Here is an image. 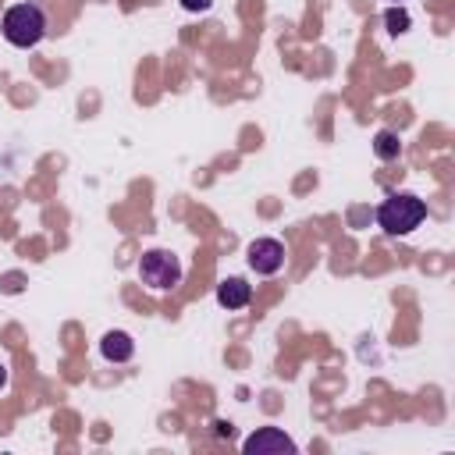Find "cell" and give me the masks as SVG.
<instances>
[{"instance_id":"52a82bcc","label":"cell","mask_w":455,"mask_h":455,"mask_svg":"<svg viewBox=\"0 0 455 455\" xmlns=\"http://www.w3.org/2000/svg\"><path fill=\"white\" fill-rule=\"evenodd\" d=\"M100 352H103L107 363H128L135 355V341L124 331H107L103 341H100Z\"/></svg>"},{"instance_id":"277c9868","label":"cell","mask_w":455,"mask_h":455,"mask_svg":"<svg viewBox=\"0 0 455 455\" xmlns=\"http://www.w3.org/2000/svg\"><path fill=\"white\" fill-rule=\"evenodd\" d=\"M245 259H249V267H252L256 274L270 277V274H277V270L284 267V245H281L277 238H256V242H249Z\"/></svg>"},{"instance_id":"3957f363","label":"cell","mask_w":455,"mask_h":455,"mask_svg":"<svg viewBox=\"0 0 455 455\" xmlns=\"http://www.w3.org/2000/svg\"><path fill=\"white\" fill-rule=\"evenodd\" d=\"M139 277L153 291H171L181 284V259L171 249H149L139 259Z\"/></svg>"},{"instance_id":"7c38bea8","label":"cell","mask_w":455,"mask_h":455,"mask_svg":"<svg viewBox=\"0 0 455 455\" xmlns=\"http://www.w3.org/2000/svg\"><path fill=\"white\" fill-rule=\"evenodd\" d=\"M4 384H7V366L0 363V387H4Z\"/></svg>"},{"instance_id":"5b68a950","label":"cell","mask_w":455,"mask_h":455,"mask_svg":"<svg viewBox=\"0 0 455 455\" xmlns=\"http://www.w3.org/2000/svg\"><path fill=\"white\" fill-rule=\"evenodd\" d=\"M245 455H281V451H295V441L281 430V427H259L256 434H249L242 441Z\"/></svg>"},{"instance_id":"30bf717a","label":"cell","mask_w":455,"mask_h":455,"mask_svg":"<svg viewBox=\"0 0 455 455\" xmlns=\"http://www.w3.org/2000/svg\"><path fill=\"white\" fill-rule=\"evenodd\" d=\"M181 7H185V11H192V14H203V11H210V7H213V0H181Z\"/></svg>"},{"instance_id":"9c48e42d","label":"cell","mask_w":455,"mask_h":455,"mask_svg":"<svg viewBox=\"0 0 455 455\" xmlns=\"http://www.w3.org/2000/svg\"><path fill=\"white\" fill-rule=\"evenodd\" d=\"M384 25H387V32L391 36H402V32H409V14L402 11V7H387V14H384Z\"/></svg>"},{"instance_id":"4fadbf2b","label":"cell","mask_w":455,"mask_h":455,"mask_svg":"<svg viewBox=\"0 0 455 455\" xmlns=\"http://www.w3.org/2000/svg\"><path fill=\"white\" fill-rule=\"evenodd\" d=\"M391 4H402V0H391Z\"/></svg>"},{"instance_id":"8fae6325","label":"cell","mask_w":455,"mask_h":455,"mask_svg":"<svg viewBox=\"0 0 455 455\" xmlns=\"http://www.w3.org/2000/svg\"><path fill=\"white\" fill-rule=\"evenodd\" d=\"M213 434H217V437H235V427H231L228 419H217V423H213Z\"/></svg>"},{"instance_id":"7a4b0ae2","label":"cell","mask_w":455,"mask_h":455,"mask_svg":"<svg viewBox=\"0 0 455 455\" xmlns=\"http://www.w3.org/2000/svg\"><path fill=\"white\" fill-rule=\"evenodd\" d=\"M423 217H427V203L412 192H395L377 206V224L384 228V235H398V238L416 231Z\"/></svg>"},{"instance_id":"ba28073f","label":"cell","mask_w":455,"mask_h":455,"mask_svg":"<svg viewBox=\"0 0 455 455\" xmlns=\"http://www.w3.org/2000/svg\"><path fill=\"white\" fill-rule=\"evenodd\" d=\"M373 153L380 156V160H398V153H402V139L395 135V132H377L373 135Z\"/></svg>"},{"instance_id":"6da1fadb","label":"cell","mask_w":455,"mask_h":455,"mask_svg":"<svg viewBox=\"0 0 455 455\" xmlns=\"http://www.w3.org/2000/svg\"><path fill=\"white\" fill-rule=\"evenodd\" d=\"M0 32H4V39H7L11 46L28 50V46H36V43L46 36V14H43V7L32 4V0H28V4H14V7L4 11Z\"/></svg>"},{"instance_id":"8992f818","label":"cell","mask_w":455,"mask_h":455,"mask_svg":"<svg viewBox=\"0 0 455 455\" xmlns=\"http://www.w3.org/2000/svg\"><path fill=\"white\" fill-rule=\"evenodd\" d=\"M249 299H252V284L245 277H224L217 284V302L224 309H242V306H249Z\"/></svg>"}]
</instances>
